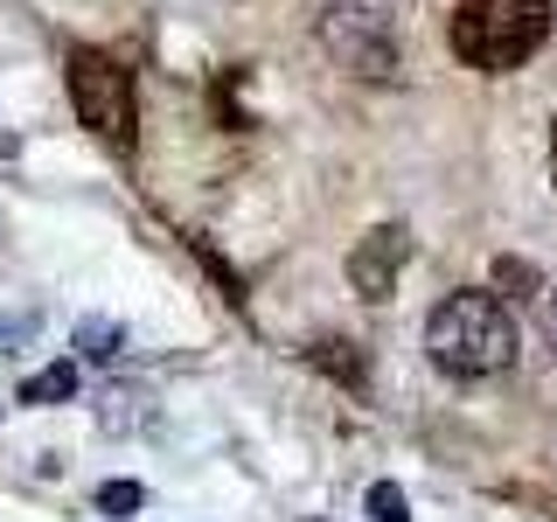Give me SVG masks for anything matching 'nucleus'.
<instances>
[{
	"instance_id": "f257e3e1",
	"label": "nucleus",
	"mask_w": 557,
	"mask_h": 522,
	"mask_svg": "<svg viewBox=\"0 0 557 522\" xmlns=\"http://www.w3.org/2000/svg\"><path fill=\"white\" fill-rule=\"evenodd\" d=\"M425 356L440 362L446 376L474 383V376H502L516 362V321L495 293L467 286V293H446L425 321Z\"/></svg>"
},
{
	"instance_id": "f03ea898",
	"label": "nucleus",
	"mask_w": 557,
	"mask_h": 522,
	"mask_svg": "<svg viewBox=\"0 0 557 522\" xmlns=\"http://www.w3.org/2000/svg\"><path fill=\"white\" fill-rule=\"evenodd\" d=\"M550 35V0H460L453 8V57L467 70H502L530 63Z\"/></svg>"
},
{
	"instance_id": "7ed1b4c3",
	"label": "nucleus",
	"mask_w": 557,
	"mask_h": 522,
	"mask_svg": "<svg viewBox=\"0 0 557 522\" xmlns=\"http://www.w3.org/2000/svg\"><path fill=\"white\" fill-rule=\"evenodd\" d=\"M63 77H70V104L77 119L91 126L112 153H133L139 139V104H133V70L104 49H70L63 57Z\"/></svg>"
},
{
	"instance_id": "20e7f679",
	"label": "nucleus",
	"mask_w": 557,
	"mask_h": 522,
	"mask_svg": "<svg viewBox=\"0 0 557 522\" xmlns=\"http://www.w3.org/2000/svg\"><path fill=\"white\" fill-rule=\"evenodd\" d=\"M321 49L348 70V77H376V84L397 77V42H391V22H383L376 8L335 0V8L321 14Z\"/></svg>"
},
{
	"instance_id": "39448f33",
	"label": "nucleus",
	"mask_w": 557,
	"mask_h": 522,
	"mask_svg": "<svg viewBox=\"0 0 557 522\" xmlns=\"http://www.w3.org/2000/svg\"><path fill=\"white\" fill-rule=\"evenodd\" d=\"M405 258H411V231H405V223H376V231L348 251V286H356L362 300H391Z\"/></svg>"
},
{
	"instance_id": "423d86ee",
	"label": "nucleus",
	"mask_w": 557,
	"mask_h": 522,
	"mask_svg": "<svg viewBox=\"0 0 557 522\" xmlns=\"http://www.w3.org/2000/svg\"><path fill=\"white\" fill-rule=\"evenodd\" d=\"M307 362L321 376H335L342 390H370V356H362L348 335H321V341H307Z\"/></svg>"
},
{
	"instance_id": "0eeeda50",
	"label": "nucleus",
	"mask_w": 557,
	"mask_h": 522,
	"mask_svg": "<svg viewBox=\"0 0 557 522\" xmlns=\"http://www.w3.org/2000/svg\"><path fill=\"white\" fill-rule=\"evenodd\" d=\"M98 425H104V432H133V425H147V390H133V383H112V390L98 397Z\"/></svg>"
},
{
	"instance_id": "6e6552de",
	"label": "nucleus",
	"mask_w": 557,
	"mask_h": 522,
	"mask_svg": "<svg viewBox=\"0 0 557 522\" xmlns=\"http://www.w3.org/2000/svg\"><path fill=\"white\" fill-rule=\"evenodd\" d=\"M487 293H495V300H536V293H544V278H536L530 258H495V272H487Z\"/></svg>"
},
{
	"instance_id": "1a4fd4ad",
	"label": "nucleus",
	"mask_w": 557,
	"mask_h": 522,
	"mask_svg": "<svg viewBox=\"0 0 557 522\" xmlns=\"http://www.w3.org/2000/svg\"><path fill=\"white\" fill-rule=\"evenodd\" d=\"M77 397V362H49L22 383V405H70Z\"/></svg>"
},
{
	"instance_id": "9d476101",
	"label": "nucleus",
	"mask_w": 557,
	"mask_h": 522,
	"mask_svg": "<svg viewBox=\"0 0 557 522\" xmlns=\"http://www.w3.org/2000/svg\"><path fill=\"white\" fill-rule=\"evenodd\" d=\"M119 341H126V327L104 321V313H98V321H77V356H84V362H112Z\"/></svg>"
},
{
	"instance_id": "9b49d317",
	"label": "nucleus",
	"mask_w": 557,
	"mask_h": 522,
	"mask_svg": "<svg viewBox=\"0 0 557 522\" xmlns=\"http://www.w3.org/2000/svg\"><path fill=\"white\" fill-rule=\"evenodd\" d=\"M188 251H196V258H202V265H209V278H216V286H223V300H231V307H244V300H251V293H244V278H237L231 265H223V258H216V251H209V244H202V237H188Z\"/></svg>"
},
{
	"instance_id": "f8f14e48",
	"label": "nucleus",
	"mask_w": 557,
	"mask_h": 522,
	"mask_svg": "<svg viewBox=\"0 0 557 522\" xmlns=\"http://www.w3.org/2000/svg\"><path fill=\"white\" fill-rule=\"evenodd\" d=\"M370 522H411V501H405V487H397V481H376L370 487Z\"/></svg>"
},
{
	"instance_id": "ddd939ff",
	"label": "nucleus",
	"mask_w": 557,
	"mask_h": 522,
	"mask_svg": "<svg viewBox=\"0 0 557 522\" xmlns=\"http://www.w3.org/2000/svg\"><path fill=\"white\" fill-rule=\"evenodd\" d=\"M98 509L104 515H133V509H147V487H139V481H104L98 487Z\"/></svg>"
},
{
	"instance_id": "4468645a",
	"label": "nucleus",
	"mask_w": 557,
	"mask_h": 522,
	"mask_svg": "<svg viewBox=\"0 0 557 522\" xmlns=\"http://www.w3.org/2000/svg\"><path fill=\"white\" fill-rule=\"evenodd\" d=\"M544 335H550V348H557V293H544Z\"/></svg>"
},
{
	"instance_id": "2eb2a0df",
	"label": "nucleus",
	"mask_w": 557,
	"mask_h": 522,
	"mask_svg": "<svg viewBox=\"0 0 557 522\" xmlns=\"http://www.w3.org/2000/svg\"><path fill=\"white\" fill-rule=\"evenodd\" d=\"M550 174H557V119H550Z\"/></svg>"
},
{
	"instance_id": "dca6fc26",
	"label": "nucleus",
	"mask_w": 557,
	"mask_h": 522,
	"mask_svg": "<svg viewBox=\"0 0 557 522\" xmlns=\"http://www.w3.org/2000/svg\"><path fill=\"white\" fill-rule=\"evenodd\" d=\"M0 153H14V139H8V133H0Z\"/></svg>"
}]
</instances>
